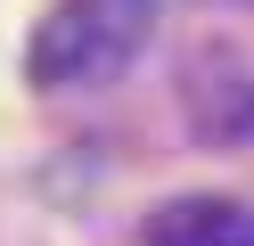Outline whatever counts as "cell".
Here are the masks:
<instances>
[{
	"mask_svg": "<svg viewBox=\"0 0 254 246\" xmlns=\"http://www.w3.org/2000/svg\"><path fill=\"white\" fill-rule=\"evenodd\" d=\"M156 0H50L25 41V82L33 90H99L148 49Z\"/></svg>",
	"mask_w": 254,
	"mask_h": 246,
	"instance_id": "cell-1",
	"label": "cell"
},
{
	"mask_svg": "<svg viewBox=\"0 0 254 246\" xmlns=\"http://www.w3.org/2000/svg\"><path fill=\"white\" fill-rule=\"evenodd\" d=\"M139 246H254V205L246 197H213V189L164 197L139 222Z\"/></svg>",
	"mask_w": 254,
	"mask_h": 246,
	"instance_id": "cell-2",
	"label": "cell"
},
{
	"mask_svg": "<svg viewBox=\"0 0 254 246\" xmlns=\"http://www.w3.org/2000/svg\"><path fill=\"white\" fill-rule=\"evenodd\" d=\"M189 123H197V140H213V148L254 140V74L238 58H197L189 66Z\"/></svg>",
	"mask_w": 254,
	"mask_h": 246,
	"instance_id": "cell-3",
	"label": "cell"
}]
</instances>
